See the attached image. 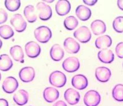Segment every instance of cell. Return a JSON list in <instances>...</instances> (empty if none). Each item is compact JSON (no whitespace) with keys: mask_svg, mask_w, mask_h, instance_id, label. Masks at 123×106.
Wrapping results in <instances>:
<instances>
[{"mask_svg":"<svg viewBox=\"0 0 123 106\" xmlns=\"http://www.w3.org/2000/svg\"><path fill=\"white\" fill-rule=\"evenodd\" d=\"M2 45H3V42H2L1 40L0 39V49H1V48L2 47Z\"/></svg>","mask_w":123,"mask_h":106,"instance_id":"cell-38","label":"cell"},{"mask_svg":"<svg viewBox=\"0 0 123 106\" xmlns=\"http://www.w3.org/2000/svg\"><path fill=\"white\" fill-rule=\"evenodd\" d=\"M44 2H46V3H52L54 2V0H51V1H48V0H43Z\"/></svg>","mask_w":123,"mask_h":106,"instance_id":"cell-37","label":"cell"},{"mask_svg":"<svg viewBox=\"0 0 123 106\" xmlns=\"http://www.w3.org/2000/svg\"><path fill=\"white\" fill-rule=\"evenodd\" d=\"M49 83L56 88H62L67 83V77L60 71H55L49 76Z\"/></svg>","mask_w":123,"mask_h":106,"instance_id":"cell-2","label":"cell"},{"mask_svg":"<svg viewBox=\"0 0 123 106\" xmlns=\"http://www.w3.org/2000/svg\"><path fill=\"white\" fill-rule=\"evenodd\" d=\"M24 14L28 22L30 23H35L37 20V15L35 13V7L33 5H28L25 8Z\"/></svg>","mask_w":123,"mask_h":106,"instance_id":"cell-25","label":"cell"},{"mask_svg":"<svg viewBox=\"0 0 123 106\" xmlns=\"http://www.w3.org/2000/svg\"><path fill=\"white\" fill-rule=\"evenodd\" d=\"M63 24L66 29L68 30H74L78 25V21L74 16H70L66 17L64 20Z\"/></svg>","mask_w":123,"mask_h":106,"instance_id":"cell-27","label":"cell"},{"mask_svg":"<svg viewBox=\"0 0 123 106\" xmlns=\"http://www.w3.org/2000/svg\"><path fill=\"white\" fill-rule=\"evenodd\" d=\"M29 95L27 91L20 89L13 96L14 102L18 106H24L28 102Z\"/></svg>","mask_w":123,"mask_h":106,"instance_id":"cell-17","label":"cell"},{"mask_svg":"<svg viewBox=\"0 0 123 106\" xmlns=\"http://www.w3.org/2000/svg\"><path fill=\"white\" fill-rule=\"evenodd\" d=\"M62 67L68 73H74L79 69L80 62L78 58L75 57H70L65 59L62 63Z\"/></svg>","mask_w":123,"mask_h":106,"instance_id":"cell-6","label":"cell"},{"mask_svg":"<svg viewBox=\"0 0 123 106\" xmlns=\"http://www.w3.org/2000/svg\"><path fill=\"white\" fill-rule=\"evenodd\" d=\"M18 83L14 77L9 76L4 79L2 85L3 91L7 94H12L17 90Z\"/></svg>","mask_w":123,"mask_h":106,"instance_id":"cell-9","label":"cell"},{"mask_svg":"<svg viewBox=\"0 0 123 106\" xmlns=\"http://www.w3.org/2000/svg\"><path fill=\"white\" fill-rule=\"evenodd\" d=\"M50 56L54 61H60L64 57V50L60 45L54 44L50 50Z\"/></svg>","mask_w":123,"mask_h":106,"instance_id":"cell-22","label":"cell"},{"mask_svg":"<svg viewBox=\"0 0 123 106\" xmlns=\"http://www.w3.org/2000/svg\"><path fill=\"white\" fill-rule=\"evenodd\" d=\"M13 63L12 60L7 54L0 55V70L7 71L12 67Z\"/></svg>","mask_w":123,"mask_h":106,"instance_id":"cell-24","label":"cell"},{"mask_svg":"<svg viewBox=\"0 0 123 106\" xmlns=\"http://www.w3.org/2000/svg\"><path fill=\"white\" fill-rule=\"evenodd\" d=\"M4 4L8 11L14 12L16 11L20 8L21 2L20 0H6L4 1Z\"/></svg>","mask_w":123,"mask_h":106,"instance_id":"cell-29","label":"cell"},{"mask_svg":"<svg viewBox=\"0 0 123 106\" xmlns=\"http://www.w3.org/2000/svg\"><path fill=\"white\" fill-rule=\"evenodd\" d=\"M43 97L46 102L52 103L55 102L59 97V92L57 89L52 87H48L44 90Z\"/></svg>","mask_w":123,"mask_h":106,"instance_id":"cell-16","label":"cell"},{"mask_svg":"<svg viewBox=\"0 0 123 106\" xmlns=\"http://www.w3.org/2000/svg\"><path fill=\"white\" fill-rule=\"evenodd\" d=\"M91 10L84 5H80L76 9V15L82 21H86L91 17Z\"/></svg>","mask_w":123,"mask_h":106,"instance_id":"cell-18","label":"cell"},{"mask_svg":"<svg viewBox=\"0 0 123 106\" xmlns=\"http://www.w3.org/2000/svg\"><path fill=\"white\" fill-rule=\"evenodd\" d=\"M38 16L42 21H48L52 17V11L50 6L46 4L44 2H39L37 4Z\"/></svg>","mask_w":123,"mask_h":106,"instance_id":"cell-5","label":"cell"},{"mask_svg":"<svg viewBox=\"0 0 123 106\" xmlns=\"http://www.w3.org/2000/svg\"><path fill=\"white\" fill-rule=\"evenodd\" d=\"M83 3L88 6H94L97 3V0H83Z\"/></svg>","mask_w":123,"mask_h":106,"instance_id":"cell-33","label":"cell"},{"mask_svg":"<svg viewBox=\"0 0 123 106\" xmlns=\"http://www.w3.org/2000/svg\"><path fill=\"white\" fill-rule=\"evenodd\" d=\"M112 44V39L109 35H104L100 36L95 40V47L98 49H107Z\"/></svg>","mask_w":123,"mask_h":106,"instance_id":"cell-20","label":"cell"},{"mask_svg":"<svg viewBox=\"0 0 123 106\" xmlns=\"http://www.w3.org/2000/svg\"><path fill=\"white\" fill-rule=\"evenodd\" d=\"M35 38L39 42L45 44L49 41L52 37V32L49 27L45 26H39L34 32Z\"/></svg>","mask_w":123,"mask_h":106,"instance_id":"cell-1","label":"cell"},{"mask_svg":"<svg viewBox=\"0 0 123 106\" xmlns=\"http://www.w3.org/2000/svg\"><path fill=\"white\" fill-rule=\"evenodd\" d=\"M98 58L101 62L108 64L113 61L115 59V55L111 50H101L98 53Z\"/></svg>","mask_w":123,"mask_h":106,"instance_id":"cell-21","label":"cell"},{"mask_svg":"<svg viewBox=\"0 0 123 106\" xmlns=\"http://www.w3.org/2000/svg\"><path fill=\"white\" fill-rule=\"evenodd\" d=\"M113 27L118 33L123 32V16H118L113 22Z\"/></svg>","mask_w":123,"mask_h":106,"instance_id":"cell-30","label":"cell"},{"mask_svg":"<svg viewBox=\"0 0 123 106\" xmlns=\"http://www.w3.org/2000/svg\"><path fill=\"white\" fill-rule=\"evenodd\" d=\"M112 96L116 101L123 102V84H116L113 89Z\"/></svg>","mask_w":123,"mask_h":106,"instance_id":"cell-26","label":"cell"},{"mask_svg":"<svg viewBox=\"0 0 123 106\" xmlns=\"http://www.w3.org/2000/svg\"><path fill=\"white\" fill-rule=\"evenodd\" d=\"M63 46L66 51L69 53H77L80 50V45L79 43L71 37H68L65 40Z\"/></svg>","mask_w":123,"mask_h":106,"instance_id":"cell-15","label":"cell"},{"mask_svg":"<svg viewBox=\"0 0 123 106\" xmlns=\"http://www.w3.org/2000/svg\"><path fill=\"white\" fill-rule=\"evenodd\" d=\"M115 51L117 57L119 58H123V42H119L116 45Z\"/></svg>","mask_w":123,"mask_h":106,"instance_id":"cell-31","label":"cell"},{"mask_svg":"<svg viewBox=\"0 0 123 106\" xmlns=\"http://www.w3.org/2000/svg\"><path fill=\"white\" fill-rule=\"evenodd\" d=\"M55 8L58 15L63 16L70 13L71 4L67 0H59L56 3Z\"/></svg>","mask_w":123,"mask_h":106,"instance_id":"cell-14","label":"cell"},{"mask_svg":"<svg viewBox=\"0 0 123 106\" xmlns=\"http://www.w3.org/2000/svg\"><path fill=\"white\" fill-rule=\"evenodd\" d=\"M101 101L100 94L95 90H90L84 97V102L86 106H97Z\"/></svg>","mask_w":123,"mask_h":106,"instance_id":"cell-3","label":"cell"},{"mask_svg":"<svg viewBox=\"0 0 123 106\" xmlns=\"http://www.w3.org/2000/svg\"><path fill=\"white\" fill-rule=\"evenodd\" d=\"M1 74L0 73V81H1Z\"/></svg>","mask_w":123,"mask_h":106,"instance_id":"cell-39","label":"cell"},{"mask_svg":"<svg viewBox=\"0 0 123 106\" xmlns=\"http://www.w3.org/2000/svg\"><path fill=\"white\" fill-rule=\"evenodd\" d=\"M64 98L69 104L73 106L78 103L81 96L78 91L73 88H68L65 92Z\"/></svg>","mask_w":123,"mask_h":106,"instance_id":"cell-11","label":"cell"},{"mask_svg":"<svg viewBox=\"0 0 123 106\" xmlns=\"http://www.w3.org/2000/svg\"><path fill=\"white\" fill-rule=\"evenodd\" d=\"M10 23L18 32H22L26 29L27 24L23 16L20 14H15L11 19Z\"/></svg>","mask_w":123,"mask_h":106,"instance_id":"cell-7","label":"cell"},{"mask_svg":"<svg viewBox=\"0 0 123 106\" xmlns=\"http://www.w3.org/2000/svg\"><path fill=\"white\" fill-rule=\"evenodd\" d=\"M52 106H67L65 102L63 100H59L54 104Z\"/></svg>","mask_w":123,"mask_h":106,"instance_id":"cell-34","label":"cell"},{"mask_svg":"<svg viewBox=\"0 0 123 106\" xmlns=\"http://www.w3.org/2000/svg\"><path fill=\"white\" fill-rule=\"evenodd\" d=\"M18 75L22 81L24 83H30L35 78V71L33 67H24L20 70Z\"/></svg>","mask_w":123,"mask_h":106,"instance_id":"cell-10","label":"cell"},{"mask_svg":"<svg viewBox=\"0 0 123 106\" xmlns=\"http://www.w3.org/2000/svg\"><path fill=\"white\" fill-rule=\"evenodd\" d=\"M91 28L94 35H99L106 32V24L103 21L97 19L94 21L91 24Z\"/></svg>","mask_w":123,"mask_h":106,"instance_id":"cell-19","label":"cell"},{"mask_svg":"<svg viewBox=\"0 0 123 106\" xmlns=\"http://www.w3.org/2000/svg\"><path fill=\"white\" fill-rule=\"evenodd\" d=\"M9 52L13 59L16 61L24 63V53L23 49L19 45H14L10 48Z\"/></svg>","mask_w":123,"mask_h":106,"instance_id":"cell-23","label":"cell"},{"mask_svg":"<svg viewBox=\"0 0 123 106\" xmlns=\"http://www.w3.org/2000/svg\"><path fill=\"white\" fill-rule=\"evenodd\" d=\"M0 106H9L7 100L5 99H0Z\"/></svg>","mask_w":123,"mask_h":106,"instance_id":"cell-35","label":"cell"},{"mask_svg":"<svg viewBox=\"0 0 123 106\" xmlns=\"http://www.w3.org/2000/svg\"><path fill=\"white\" fill-rule=\"evenodd\" d=\"M8 17L7 12L3 8H0V24L6 23Z\"/></svg>","mask_w":123,"mask_h":106,"instance_id":"cell-32","label":"cell"},{"mask_svg":"<svg viewBox=\"0 0 123 106\" xmlns=\"http://www.w3.org/2000/svg\"><path fill=\"white\" fill-rule=\"evenodd\" d=\"M26 55L31 58H37L40 55L41 48L38 44L34 41L28 42L25 46Z\"/></svg>","mask_w":123,"mask_h":106,"instance_id":"cell-8","label":"cell"},{"mask_svg":"<svg viewBox=\"0 0 123 106\" xmlns=\"http://www.w3.org/2000/svg\"><path fill=\"white\" fill-rule=\"evenodd\" d=\"M95 76L98 81L101 83H106L110 79L111 72L110 69L106 67H98L95 69Z\"/></svg>","mask_w":123,"mask_h":106,"instance_id":"cell-12","label":"cell"},{"mask_svg":"<svg viewBox=\"0 0 123 106\" xmlns=\"http://www.w3.org/2000/svg\"><path fill=\"white\" fill-rule=\"evenodd\" d=\"M117 6L121 10L123 11V0H118L117 2Z\"/></svg>","mask_w":123,"mask_h":106,"instance_id":"cell-36","label":"cell"},{"mask_svg":"<svg viewBox=\"0 0 123 106\" xmlns=\"http://www.w3.org/2000/svg\"><path fill=\"white\" fill-rule=\"evenodd\" d=\"M71 84L79 90H83L88 86V80L83 75H76L71 79Z\"/></svg>","mask_w":123,"mask_h":106,"instance_id":"cell-13","label":"cell"},{"mask_svg":"<svg viewBox=\"0 0 123 106\" xmlns=\"http://www.w3.org/2000/svg\"><path fill=\"white\" fill-rule=\"evenodd\" d=\"M14 32L11 27L8 25H3L0 26V37L4 39H9L13 37Z\"/></svg>","mask_w":123,"mask_h":106,"instance_id":"cell-28","label":"cell"},{"mask_svg":"<svg viewBox=\"0 0 123 106\" xmlns=\"http://www.w3.org/2000/svg\"><path fill=\"white\" fill-rule=\"evenodd\" d=\"M74 37L81 43H87L90 41L92 37L90 30L87 26H81L73 33Z\"/></svg>","mask_w":123,"mask_h":106,"instance_id":"cell-4","label":"cell"}]
</instances>
